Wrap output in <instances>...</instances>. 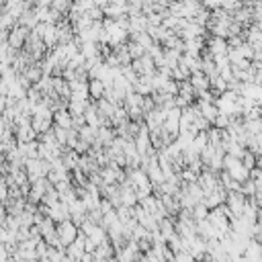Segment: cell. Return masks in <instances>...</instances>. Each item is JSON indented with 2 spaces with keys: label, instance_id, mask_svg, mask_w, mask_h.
<instances>
[{
  "label": "cell",
  "instance_id": "obj_1",
  "mask_svg": "<svg viewBox=\"0 0 262 262\" xmlns=\"http://www.w3.org/2000/svg\"><path fill=\"white\" fill-rule=\"evenodd\" d=\"M25 172L29 176V183L39 181V178H45L49 172V162L41 160V158H33V160H25Z\"/></svg>",
  "mask_w": 262,
  "mask_h": 262
},
{
  "label": "cell",
  "instance_id": "obj_2",
  "mask_svg": "<svg viewBox=\"0 0 262 262\" xmlns=\"http://www.w3.org/2000/svg\"><path fill=\"white\" fill-rule=\"evenodd\" d=\"M29 29L27 27H21V25H15L12 29L6 33V43H8V47L10 49H23L25 47V41H27V37H29Z\"/></svg>",
  "mask_w": 262,
  "mask_h": 262
},
{
  "label": "cell",
  "instance_id": "obj_3",
  "mask_svg": "<svg viewBox=\"0 0 262 262\" xmlns=\"http://www.w3.org/2000/svg\"><path fill=\"white\" fill-rule=\"evenodd\" d=\"M56 233H58V238L62 242V246H70L76 238H78V227L70 222V219H66V222H60L56 224Z\"/></svg>",
  "mask_w": 262,
  "mask_h": 262
},
{
  "label": "cell",
  "instance_id": "obj_4",
  "mask_svg": "<svg viewBox=\"0 0 262 262\" xmlns=\"http://www.w3.org/2000/svg\"><path fill=\"white\" fill-rule=\"evenodd\" d=\"M225 197H227L225 188H224L222 185H217L215 188H211V190H207V192H205V197H203V205L211 211V209H215V207L224 205V203H225Z\"/></svg>",
  "mask_w": 262,
  "mask_h": 262
},
{
  "label": "cell",
  "instance_id": "obj_5",
  "mask_svg": "<svg viewBox=\"0 0 262 262\" xmlns=\"http://www.w3.org/2000/svg\"><path fill=\"white\" fill-rule=\"evenodd\" d=\"M84 246H86V236H84V233H80V229H78V238L70 246H66V256L72 258L74 262H78L82 256L86 254V248Z\"/></svg>",
  "mask_w": 262,
  "mask_h": 262
},
{
  "label": "cell",
  "instance_id": "obj_6",
  "mask_svg": "<svg viewBox=\"0 0 262 262\" xmlns=\"http://www.w3.org/2000/svg\"><path fill=\"white\" fill-rule=\"evenodd\" d=\"M47 217L51 219V222H56V224L66 222V219H70V211H68V205H66L64 201H58L56 205H51V207H49Z\"/></svg>",
  "mask_w": 262,
  "mask_h": 262
},
{
  "label": "cell",
  "instance_id": "obj_7",
  "mask_svg": "<svg viewBox=\"0 0 262 262\" xmlns=\"http://www.w3.org/2000/svg\"><path fill=\"white\" fill-rule=\"evenodd\" d=\"M188 82H190V86L195 88V99H197V94H201V92H205V90H209V78H207L203 72L190 74Z\"/></svg>",
  "mask_w": 262,
  "mask_h": 262
},
{
  "label": "cell",
  "instance_id": "obj_8",
  "mask_svg": "<svg viewBox=\"0 0 262 262\" xmlns=\"http://www.w3.org/2000/svg\"><path fill=\"white\" fill-rule=\"evenodd\" d=\"M15 137H17V144H29V142H35L39 135L31 125H21L15 129Z\"/></svg>",
  "mask_w": 262,
  "mask_h": 262
},
{
  "label": "cell",
  "instance_id": "obj_9",
  "mask_svg": "<svg viewBox=\"0 0 262 262\" xmlns=\"http://www.w3.org/2000/svg\"><path fill=\"white\" fill-rule=\"evenodd\" d=\"M105 92H107V86H105V82H103V80H99V78L88 80V96H90L92 101L105 99Z\"/></svg>",
  "mask_w": 262,
  "mask_h": 262
},
{
  "label": "cell",
  "instance_id": "obj_10",
  "mask_svg": "<svg viewBox=\"0 0 262 262\" xmlns=\"http://www.w3.org/2000/svg\"><path fill=\"white\" fill-rule=\"evenodd\" d=\"M53 125L62 127V129H72L74 123H72V115L68 113V109H60V111L53 113Z\"/></svg>",
  "mask_w": 262,
  "mask_h": 262
},
{
  "label": "cell",
  "instance_id": "obj_11",
  "mask_svg": "<svg viewBox=\"0 0 262 262\" xmlns=\"http://www.w3.org/2000/svg\"><path fill=\"white\" fill-rule=\"evenodd\" d=\"M31 127L35 129V133L37 135H41V133H47V131H51V127H53V119H47V117H31Z\"/></svg>",
  "mask_w": 262,
  "mask_h": 262
},
{
  "label": "cell",
  "instance_id": "obj_12",
  "mask_svg": "<svg viewBox=\"0 0 262 262\" xmlns=\"http://www.w3.org/2000/svg\"><path fill=\"white\" fill-rule=\"evenodd\" d=\"M92 256H94V260L99 262V260H107V258H113L115 256V248L111 246V242H105V244H101V246H96V250L92 252Z\"/></svg>",
  "mask_w": 262,
  "mask_h": 262
},
{
  "label": "cell",
  "instance_id": "obj_13",
  "mask_svg": "<svg viewBox=\"0 0 262 262\" xmlns=\"http://www.w3.org/2000/svg\"><path fill=\"white\" fill-rule=\"evenodd\" d=\"M90 101H68V113L72 117H84V111Z\"/></svg>",
  "mask_w": 262,
  "mask_h": 262
},
{
  "label": "cell",
  "instance_id": "obj_14",
  "mask_svg": "<svg viewBox=\"0 0 262 262\" xmlns=\"http://www.w3.org/2000/svg\"><path fill=\"white\" fill-rule=\"evenodd\" d=\"M78 137L80 140H84L86 144H94L96 142V129L94 127H90V125H82L80 129H78Z\"/></svg>",
  "mask_w": 262,
  "mask_h": 262
},
{
  "label": "cell",
  "instance_id": "obj_15",
  "mask_svg": "<svg viewBox=\"0 0 262 262\" xmlns=\"http://www.w3.org/2000/svg\"><path fill=\"white\" fill-rule=\"evenodd\" d=\"M60 201V195H58V190H56V187H49L47 190H45V195L41 197V205H47V207H51V205H56Z\"/></svg>",
  "mask_w": 262,
  "mask_h": 262
},
{
  "label": "cell",
  "instance_id": "obj_16",
  "mask_svg": "<svg viewBox=\"0 0 262 262\" xmlns=\"http://www.w3.org/2000/svg\"><path fill=\"white\" fill-rule=\"evenodd\" d=\"M240 162L244 164V166H246L248 170H252V168H256V154H254V151H250V150L246 148V151H244V154H242Z\"/></svg>",
  "mask_w": 262,
  "mask_h": 262
},
{
  "label": "cell",
  "instance_id": "obj_17",
  "mask_svg": "<svg viewBox=\"0 0 262 262\" xmlns=\"http://www.w3.org/2000/svg\"><path fill=\"white\" fill-rule=\"evenodd\" d=\"M127 51H129V56H131V62L133 60H140L144 53H146V49L142 45H137L135 41H127Z\"/></svg>",
  "mask_w": 262,
  "mask_h": 262
},
{
  "label": "cell",
  "instance_id": "obj_18",
  "mask_svg": "<svg viewBox=\"0 0 262 262\" xmlns=\"http://www.w3.org/2000/svg\"><path fill=\"white\" fill-rule=\"evenodd\" d=\"M240 192L244 197H254L256 195V187H254V181L252 178H248V181H244L242 185H240Z\"/></svg>",
  "mask_w": 262,
  "mask_h": 262
},
{
  "label": "cell",
  "instance_id": "obj_19",
  "mask_svg": "<svg viewBox=\"0 0 262 262\" xmlns=\"http://www.w3.org/2000/svg\"><path fill=\"white\" fill-rule=\"evenodd\" d=\"M53 135H56L58 144H60L62 148H66V144H68V135H70V129H62V127H56V125H53Z\"/></svg>",
  "mask_w": 262,
  "mask_h": 262
},
{
  "label": "cell",
  "instance_id": "obj_20",
  "mask_svg": "<svg viewBox=\"0 0 262 262\" xmlns=\"http://www.w3.org/2000/svg\"><path fill=\"white\" fill-rule=\"evenodd\" d=\"M211 127H217V129H227L229 127V115H224V113H219L213 121V125Z\"/></svg>",
  "mask_w": 262,
  "mask_h": 262
},
{
  "label": "cell",
  "instance_id": "obj_21",
  "mask_svg": "<svg viewBox=\"0 0 262 262\" xmlns=\"http://www.w3.org/2000/svg\"><path fill=\"white\" fill-rule=\"evenodd\" d=\"M174 262H195V258L190 256V252H178V254H174Z\"/></svg>",
  "mask_w": 262,
  "mask_h": 262
},
{
  "label": "cell",
  "instance_id": "obj_22",
  "mask_svg": "<svg viewBox=\"0 0 262 262\" xmlns=\"http://www.w3.org/2000/svg\"><path fill=\"white\" fill-rule=\"evenodd\" d=\"M144 256H146V260H148V262H162L160 258H156V256H151V254H144Z\"/></svg>",
  "mask_w": 262,
  "mask_h": 262
}]
</instances>
